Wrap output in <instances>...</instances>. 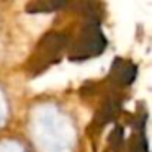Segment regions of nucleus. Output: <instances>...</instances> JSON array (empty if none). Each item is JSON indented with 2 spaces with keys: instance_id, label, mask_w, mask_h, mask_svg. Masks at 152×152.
I'll return each instance as SVG.
<instances>
[{
  "instance_id": "obj_1",
  "label": "nucleus",
  "mask_w": 152,
  "mask_h": 152,
  "mask_svg": "<svg viewBox=\"0 0 152 152\" xmlns=\"http://www.w3.org/2000/svg\"><path fill=\"white\" fill-rule=\"evenodd\" d=\"M106 48V39L100 30V17H85L77 38L69 49L70 61H85L98 56Z\"/></svg>"
},
{
  "instance_id": "obj_2",
  "label": "nucleus",
  "mask_w": 152,
  "mask_h": 152,
  "mask_svg": "<svg viewBox=\"0 0 152 152\" xmlns=\"http://www.w3.org/2000/svg\"><path fill=\"white\" fill-rule=\"evenodd\" d=\"M67 44H69V38H67L66 33H59V31L48 33L39 41L30 62H28L30 74L31 75H38L43 70H46L48 67H51L53 64H56L57 61H61Z\"/></svg>"
},
{
  "instance_id": "obj_3",
  "label": "nucleus",
  "mask_w": 152,
  "mask_h": 152,
  "mask_svg": "<svg viewBox=\"0 0 152 152\" xmlns=\"http://www.w3.org/2000/svg\"><path fill=\"white\" fill-rule=\"evenodd\" d=\"M136 74H137V69L132 62H129L126 59H116L113 62L111 70H110L106 79L116 88H124V87H129L134 82Z\"/></svg>"
},
{
  "instance_id": "obj_4",
  "label": "nucleus",
  "mask_w": 152,
  "mask_h": 152,
  "mask_svg": "<svg viewBox=\"0 0 152 152\" xmlns=\"http://www.w3.org/2000/svg\"><path fill=\"white\" fill-rule=\"evenodd\" d=\"M128 152H149L147 136H145V115L137 116V119H136L132 134L129 137Z\"/></svg>"
},
{
  "instance_id": "obj_5",
  "label": "nucleus",
  "mask_w": 152,
  "mask_h": 152,
  "mask_svg": "<svg viewBox=\"0 0 152 152\" xmlns=\"http://www.w3.org/2000/svg\"><path fill=\"white\" fill-rule=\"evenodd\" d=\"M67 5V0H33L26 5V12L30 13H48V12L61 10Z\"/></svg>"
},
{
  "instance_id": "obj_6",
  "label": "nucleus",
  "mask_w": 152,
  "mask_h": 152,
  "mask_svg": "<svg viewBox=\"0 0 152 152\" xmlns=\"http://www.w3.org/2000/svg\"><path fill=\"white\" fill-rule=\"evenodd\" d=\"M105 152H126L124 132H123V129L119 128V126L113 129V132L110 134L108 145H106V151Z\"/></svg>"
}]
</instances>
